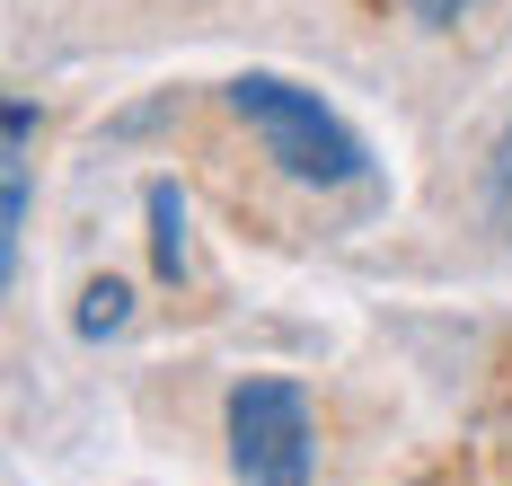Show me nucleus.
Returning a JSON list of instances; mask_svg holds the SVG:
<instances>
[{"label":"nucleus","mask_w":512,"mask_h":486,"mask_svg":"<svg viewBox=\"0 0 512 486\" xmlns=\"http://www.w3.org/2000/svg\"><path fill=\"white\" fill-rule=\"evenodd\" d=\"M9 151H0V274H18V239H27V142H36V107L9 98Z\"/></svg>","instance_id":"obj_3"},{"label":"nucleus","mask_w":512,"mask_h":486,"mask_svg":"<svg viewBox=\"0 0 512 486\" xmlns=\"http://www.w3.org/2000/svg\"><path fill=\"white\" fill-rule=\"evenodd\" d=\"M151 257H159V274H168V283L186 274V195H177L168 177L151 186Z\"/></svg>","instance_id":"obj_4"},{"label":"nucleus","mask_w":512,"mask_h":486,"mask_svg":"<svg viewBox=\"0 0 512 486\" xmlns=\"http://www.w3.org/2000/svg\"><path fill=\"white\" fill-rule=\"evenodd\" d=\"M124 319H133V292H124L115 274L80 292V336H115V327H124Z\"/></svg>","instance_id":"obj_5"},{"label":"nucleus","mask_w":512,"mask_h":486,"mask_svg":"<svg viewBox=\"0 0 512 486\" xmlns=\"http://www.w3.org/2000/svg\"><path fill=\"white\" fill-rule=\"evenodd\" d=\"M230 115L265 142V160L283 177H301V186H354L362 177V142L318 107V89H292L274 71H239L230 80Z\"/></svg>","instance_id":"obj_1"},{"label":"nucleus","mask_w":512,"mask_h":486,"mask_svg":"<svg viewBox=\"0 0 512 486\" xmlns=\"http://www.w3.org/2000/svg\"><path fill=\"white\" fill-rule=\"evenodd\" d=\"M309 398L292 380H239L230 389V469L239 486H309Z\"/></svg>","instance_id":"obj_2"},{"label":"nucleus","mask_w":512,"mask_h":486,"mask_svg":"<svg viewBox=\"0 0 512 486\" xmlns=\"http://www.w3.org/2000/svg\"><path fill=\"white\" fill-rule=\"evenodd\" d=\"M460 9H477V0H415V18H424V27H451Z\"/></svg>","instance_id":"obj_6"},{"label":"nucleus","mask_w":512,"mask_h":486,"mask_svg":"<svg viewBox=\"0 0 512 486\" xmlns=\"http://www.w3.org/2000/svg\"><path fill=\"white\" fill-rule=\"evenodd\" d=\"M495 204L512 213V133H504V151H495Z\"/></svg>","instance_id":"obj_7"}]
</instances>
